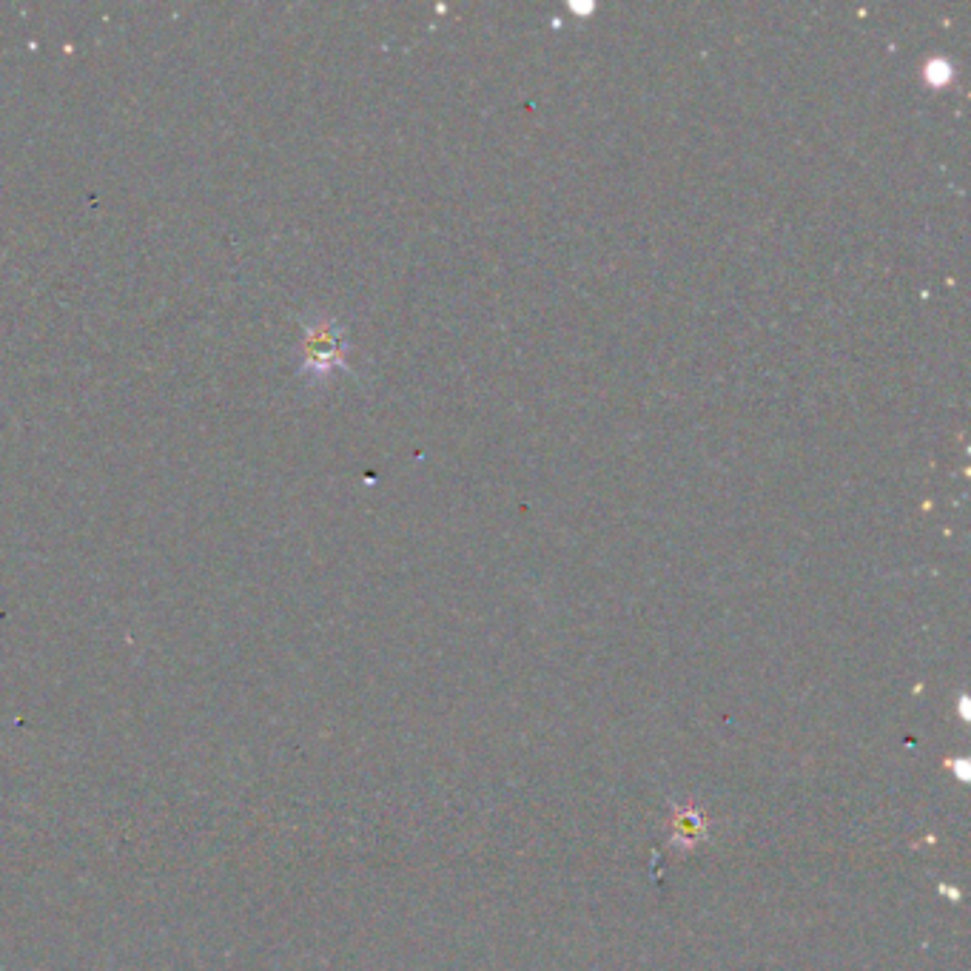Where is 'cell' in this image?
I'll list each match as a JSON object with an SVG mask.
<instances>
[{"label":"cell","instance_id":"cell-3","mask_svg":"<svg viewBox=\"0 0 971 971\" xmlns=\"http://www.w3.org/2000/svg\"><path fill=\"white\" fill-rule=\"evenodd\" d=\"M570 9H573V12H590V9H593V3H584V6H581V3H573Z\"/></svg>","mask_w":971,"mask_h":971},{"label":"cell","instance_id":"cell-2","mask_svg":"<svg viewBox=\"0 0 971 971\" xmlns=\"http://www.w3.org/2000/svg\"><path fill=\"white\" fill-rule=\"evenodd\" d=\"M954 77V63L946 60V57H932L926 66H923V80L934 86V89H943L946 83H952Z\"/></svg>","mask_w":971,"mask_h":971},{"label":"cell","instance_id":"cell-1","mask_svg":"<svg viewBox=\"0 0 971 971\" xmlns=\"http://www.w3.org/2000/svg\"><path fill=\"white\" fill-rule=\"evenodd\" d=\"M302 348H305L302 371L314 376V379H328L334 371L345 368L348 337H345V328L334 319L319 317L314 322H308L305 337H302Z\"/></svg>","mask_w":971,"mask_h":971}]
</instances>
